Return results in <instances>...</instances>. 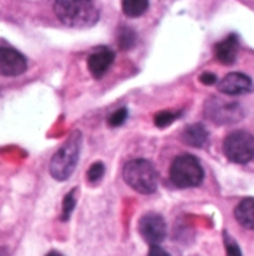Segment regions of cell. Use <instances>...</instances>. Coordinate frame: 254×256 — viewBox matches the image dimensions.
<instances>
[{"instance_id": "cell-1", "label": "cell", "mask_w": 254, "mask_h": 256, "mask_svg": "<svg viewBox=\"0 0 254 256\" xmlns=\"http://www.w3.org/2000/svg\"><path fill=\"white\" fill-rule=\"evenodd\" d=\"M52 10L67 27L87 28L99 21V8L94 0H51Z\"/></svg>"}, {"instance_id": "cell-2", "label": "cell", "mask_w": 254, "mask_h": 256, "mask_svg": "<svg viewBox=\"0 0 254 256\" xmlns=\"http://www.w3.org/2000/svg\"><path fill=\"white\" fill-rule=\"evenodd\" d=\"M82 136L79 132H75L69 136V140L55 152L49 162V174L57 182H66L75 171L79 153H81Z\"/></svg>"}, {"instance_id": "cell-3", "label": "cell", "mask_w": 254, "mask_h": 256, "mask_svg": "<svg viewBox=\"0 0 254 256\" xmlns=\"http://www.w3.org/2000/svg\"><path fill=\"white\" fill-rule=\"evenodd\" d=\"M123 178L129 188L142 195L154 194L159 186L157 171L154 165L147 159L129 160L123 168Z\"/></svg>"}, {"instance_id": "cell-4", "label": "cell", "mask_w": 254, "mask_h": 256, "mask_svg": "<svg viewBox=\"0 0 254 256\" xmlns=\"http://www.w3.org/2000/svg\"><path fill=\"white\" fill-rule=\"evenodd\" d=\"M204 168L201 162L192 154H180L174 159L169 177L171 182L180 189L198 188L204 182Z\"/></svg>"}, {"instance_id": "cell-5", "label": "cell", "mask_w": 254, "mask_h": 256, "mask_svg": "<svg viewBox=\"0 0 254 256\" xmlns=\"http://www.w3.org/2000/svg\"><path fill=\"white\" fill-rule=\"evenodd\" d=\"M223 152L234 164H249L254 158V136L246 130H235L225 138Z\"/></svg>"}, {"instance_id": "cell-6", "label": "cell", "mask_w": 254, "mask_h": 256, "mask_svg": "<svg viewBox=\"0 0 254 256\" xmlns=\"http://www.w3.org/2000/svg\"><path fill=\"white\" fill-rule=\"evenodd\" d=\"M205 117L216 124H232L244 117V110L241 104L229 99L210 98L205 102Z\"/></svg>"}, {"instance_id": "cell-7", "label": "cell", "mask_w": 254, "mask_h": 256, "mask_svg": "<svg viewBox=\"0 0 254 256\" xmlns=\"http://www.w3.org/2000/svg\"><path fill=\"white\" fill-rule=\"evenodd\" d=\"M138 230H139L141 237H142L150 246L160 244V243L166 238V232H168L165 219H163L160 214H157V213L144 214V216L139 219Z\"/></svg>"}, {"instance_id": "cell-8", "label": "cell", "mask_w": 254, "mask_h": 256, "mask_svg": "<svg viewBox=\"0 0 254 256\" xmlns=\"http://www.w3.org/2000/svg\"><path fill=\"white\" fill-rule=\"evenodd\" d=\"M27 70V58L15 48L0 46V75L18 76Z\"/></svg>"}, {"instance_id": "cell-9", "label": "cell", "mask_w": 254, "mask_h": 256, "mask_svg": "<svg viewBox=\"0 0 254 256\" xmlns=\"http://www.w3.org/2000/svg\"><path fill=\"white\" fill-rule=\"evenodd\" d=\"M254 86L250 76L241 72H232L228 74L220 82H219V90L223 94L228 96H240V94H247L253 92Z\"/></svg>"}, {"instance_id": "cell-10", "label": "cell", "mask_w": 254, "mask_h": 256, "mask_svg": "<svg viewBox=\"0 0 254 256\" xmlns=\"http://www.w3.org/2000/svg\"><path fill=\"white\" fill-rule=\"evenodd\" d=\"M114 58H115V54L111 48L97 46L96 50H93V52L88 56V60H87V66H88L90 74L96 80H100L112 66Z\"/></svg>"}, {"instance_id": "cell-11", "label": "cell", "mask_w": 254, "mask_h": 256, "mask_svg": "<svg viewBox=\"0 0 254 256\" xmlns=\"http://www.w3.org/2000/svg\"><path fill=\"white\" fill-rule=\"evenodd\" d=\"M238 50H240L238 38L235 34H229L228 38H225L223 40H220L216 45L214 52H216V57H217V60L220 63H223V64H232L237 60Z\"/></svg>"}, {"instance_id": "cell-12", "label": "cell", "mask_w": 254, "mask_h": 256, "mask_svg": "<svg viewBox=\"0 0 254 256\" xmlns=\"http://www.w3.org/2000/svg\"><path fill=\"white\" fill-rule=\"evenodd\" d=\"M235 219L243 228L254 231V198H246L235 207Z\"/></svg>"}, {"instance_id": "cell-13", "label": "cell", "mask_w": 254, "mask_h": 256, "mask_svg": "<svg viewBox=\"0 0 254 256\" xmlns=\"http://www.w3.org/2000/svg\"><path fill=\"white\" fill-rule=\"evenodd\" d=\"M183 141L187 144V146H192V147H196V148H201L207 144L208 141V130L205 129L204 124L201 123H196V124H190L184 129L183 132Z\"/></svg>"}, {"instance_id": "cell-14", "label": "cell", "mask_w": 254, "mask_h": 256, "mask_svg": "<svg viewBox=\"0 0 254 256\" xmlns=\"http://www.w3.org/2000/svg\"><path fill=\"white\" fill-rule=\"evenodd\" d=\"M150 0H121V9L126 16L138 18L144 15L148 9Z\"/></svg>"}, {"instance_id": "cell-15", "label": "cell", "mask_w": 254, "mask_h": 256, "mask_svg": "<svg viewBox=\"0 0 254 256\" xmlns=\"http://www.w3.org/2000/svg\"><path fill=\"white\" fill-rule=\"evenodd\" d=\"M136 44V33L127 27V26H123L120 30H118V45L121 50H130L133 48Z\"/></svg>"}, {"instance_id": "cell-16", "label": "cell", "mask_w": 254, "mask_h": 256, "mask_svg": "<svg viewBox=\"0 0 254 256\" xmlns=\"http://www.w3.org/2000/svg\"><path fill=\"white\" fill-rule=\"evenodd\" d=\"M75 194H76V189L70 190L64 196V200H63V204H61V216H60V220H63V222L69 220L70 214L75 210V206H76V196H75Z\"/></svg>"}, {"instance_id": "cell-17", "label": "cell", "mask_w": 254, "mask_h": 256, "mask_svg": "<svg viewBox=\"0 0 254 256\" xmlns=\"http://www.w3.org/2000/svg\"><path fill=\"white\" fill-rule=\"evenodd\" d=\"M181 116V112H174V111H160L159 114L154 116V123L157 128H166L169 124H172L178 117Z\"/></svg>"}, {"instance_id": "cell-18", "label": "cell", "mask_w": 254, "mask_h": 256, "mask_svg": "<svg viewBox=\"0 0 254 256\" xmlns=\"http://www.w3.org/2000/svg\"><path fill=\"white\" fill-rule=\"evenodd\" d=\"M105 174V165L102 162H94L87 171V180L90 183H99Z\"/></svg>"}, {"instance_id": "cell-19", "label": "cell", "mask_w": 254, "mask_h": 256, "mask_svg": "<svg viewBox=\"0 0 254 256\" xmlns=\"http://www.w3.org/2000/svg\"><path fill=\"white\" fill-rule=\"evenodd\" d=\"M126 120H127V110H126V108H118V110H115V111L109 116L108 124L112 126V128H118V126H121Z\"/></svg>"}, {"instance_id": "cell-20", "label": "cell", "mask_w": 254, "mask_h": 256, "mask_svg": "<svg viewBox=\"0 0 254 256\" xmlns=\"http://www.w3.org/2000/svg\"><path fill=\"white\" fill-rule=\"evenodd\" d=\"M223 240H225V246H226V254H228V256H243V252H241L238 243L226 231L223 232Z\"/></svg>"}, {"instance_id": "cell-21", "label": "cell", "mask_w": 254, "mask_h": 256, "mask_svg": "<svg viewBox=\"0 0 254 256\" xmlns=\"http://www.w3.org/2000/svg\"><path fill=\"white\" fill-rule=\"evenodd\" d=\"M147 256H171L165 249H162L159 244H154V246H150V252Z\"/></svg>"}, {"instance_id": "cell-22", "label": "cell", "mask_w": 254, "mask_h": 256, "mask_svg": "<svg viewBox=\"0 0 254 256\" xmlns=\"http://www.w3.org/2000/svg\"><path fill=\"white\" fill-rule=\"evenodd\" d=\"M201 82L202 84H207V86H211V84H214L216 81H217V76L214 75V74H210V72H205V74H202L201 75Z\"/></svg>"}, {"instance_id": "cell-23", "label": "cell", "mask_w": 254, "mask_h": 256, "mask_svg": "<svg viewBox=\"0 0 254 256\" xmlns=\"http://www.w3.org/2000/svg\"><path fill=\"white\" fill-rule=\"evenodd\" d=\"M0 256H9V250L6 248H0Z\"/></svg>"}, {"instance_id": "cell-24", "label": "cell", "mask_w": 254, "mask_h": 256, "mask_svg": "<svg viewBox=\"0 0 254 256\" xmlns=\"http://www.w3.org/2000/svg\"><path fill=\"white\" fill-rule=\"evenodd\" d=\"M45 256H63L60 252H55V250H52V252H49V254H46Z\"/></svg>"}]
</instances>
